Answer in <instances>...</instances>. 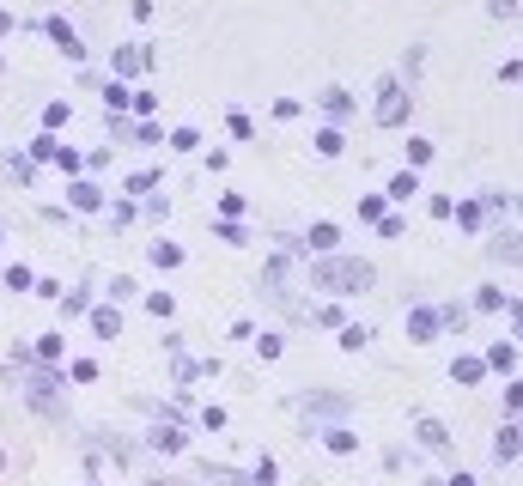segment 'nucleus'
Listing matches in <instances>:
<instances>
[{
  "instance_id": "f257e3e1",
  "label": "nucleus",
  "mask_w": 523,
  "mask_h": 486,
  "mask_svg": "<svg viewBox=\"0 0 523 486\" xmlns=\"http://www.w3.org/2000/svg\"><path fill=\"white\" fill-rule=\"evenodd\" d=\"M305 280L317 292H329V298H359V292L378 286V268H371L365 256H311L305 262Z\"/></svg>"
},
{
  "instance_id": "f03ea898",
  "label": "nucleus",
  "mask_w": 523,
  "mask_h": 486,
  "mask_svg": "<svg viewBox=\"0 0 523 486\" xmlns=\"http://www.w3.org/2000/svg\"><path fill=\"white\" fill-rule=\"evenodd\" d=\"M414 438H420V450H426V456H438V462H457V438H451V426H444V420L414 414Z\"/></svg>"
},
{
  "instance_id": "7ed1b4c3",
  "label": "nucleus",
  "mask_w": 523,
  "mask_h": 486,
  "mask_svg": "<svg viewBox=\"0 0 523 486\" xmlns=\"http://www.w3.org/2000/svg\"><path fill=\"white\" fill-rule=\"evenodd\" d=\"M408 110H414V92L402 86V79H384L378 86V128H402Z\"/></svg>"
},
{
  "instance_id": "20e7f679",
  "label": "nucleus",
  "mask_w": 523,
  "mask_h": 486,
  "mask_svg": "<svg viewBox=\"0 0 523 486\" xmlns=\"http://www.w3.org/2000/svg\"><path fill=\"white\" fill-rule=\"evenodd\" d=\"M347 408H353V401H347V395H329V389H311V395H298V414H311V420H329V426H341V420H347Z\"/></svg>"
},
{
  "instance_id": "39448f33",
  "label": "nucleus",
  "mask_w": 523,
  "mask_h": 486,
  "mask_svg": "<svg viewBox=\"0 0 523 486\" xmlns=\"http://www.w3.org/2000/svg\"><path fill=\"white\" fill-rule=\"evenodd\" d=\"M517 456H523V420H499V426H493V462L511 468Z\"/></svg>"
},
{
  "instance_id": "423d86ee",
  "label": "nucleus",
  "mask_w": 523,
  "mask_h": 486,
  "mask_svg": "<svg viewBox=\"0 0 523 486\" xmlns=\"http://www.w3.org/2000/svg\"><path fill=\"white\" fill-rule=\"evenodd\" d=\"M487 256H493V262H505V268H523V231L493 225V237H487Z\"/></svg>"
},
{
  "instance_id": "0eeeda50",
  "label": "nucleus",
  "mask_w": 523,
  "mask_h": 486,
  "mask_svg": "<svg viewBox=\"0 0 523 486\" xmlns=\"http://www.w3.org/2000/svg\"><path fill=\"white\" fill-rule=\"evenodd\" d=\"M335 243H341V225L335 219H317L305 237H298V256H335Z\"/></svg>"
},
{
  "instance_id": "6e6552de",
  "label": "nucleus",
  "mask_w": 523,
  "mask_h": 486,
  "mask_svg": "<svg viewBox=\"0 0 523 486\" xmlns=\"http://www.w3.org/2000/svg\"><path fill=\"white\" fill-rule=\"evenodd\" d=\"M146 450H159V456H183L189 438H183V420H159L153 432H146Z\"/></svg>"
},
{
  "instance_id": "1a4fd4ad",
  "label": "nucleus",
  "mask_w": 523,
  "mask_h": 486,
  "mask_svg": "<svg viewBox=\"0 0 523 486\" xmlns=\"http://www.w3.org/2000/svg\"><path fill=\"white\" fill-rule=\"evenodd\" d=\"M438 335H444L438 310H432V304H414V310H408V341H414V347H426V341H438Z\"/></svg>"
},
{
  "instance_id": "9d476101",
  "label": "nucleus",
  "mask_w": 523,
  "mask_h": 486,
  "mask_svg": "<svg viewBox=\"0 0 523 486\" xmlns=\"http://www.w3.org/2000/svg\"><path fill=\"white\" fill-rule=\"evenodd\" d=\"M43 31H49V43H55L67 61H86V43H80V31H73L67 19H43Z\"/></svg>"
},
{
  "instance_id": "9b49d317",
  "label": "nucleus",
  "mask_w": 523,
  "mask_h": 486,
  "mask_svg": "<svg viewBox=\"0 0 523 486\" xmlns=\"http://www.w3.org/2000/svg\"><path fill=\"white\" fill-rule=\"evenodd\" d=\"M317 110L329 116V128H341V122H353V110H359V104H353V92H341V86H329V92L317 98Z\"/></svg>"
},
{
  "instance_id": "f8f14e48",
  "label": "nucleus",
  "mask_w": 523,
  "mask_h": 486,
  "mask_svg": "<svg viewBox=\"0 0 523 486\" xmlns=\"http://www.w3.org/2000/svg\"><path fill=\"white\" fill-rule=\"evenodd\" d=\"M92 335L98 341H122V304H92Z\"/></svg>"
},
{
  "instance_id": "ddd939ff",
  "label": "nucleus",
  "mask_w": 523,
  "mask_h": 486,
  "mask_svg": "<svg viewBox=\"0 0 523 486\" xmlns=\"http://www.w3.org/2000/svg\"><path fill=\"white\" fill-rule=\"evenodd\" d=\"M481 359H487V371H499V377H517V341H511V335H505V341H493Z\"/></svg>"
},
{
  "instance_id": "4468645a",
  "label": "nucleus",
  "mask_w": 523,
  "mask_h": 486,
  "mask_svg": "<svg viewBox=\"0 0 523 486\" xmlns=\"http://www.w3.org/2000/svg\"><path fill=\"white\" fill-rule=\"evenodd\" d=\"M67 207L73 213H104V189L98 183H67Z\"/></svg>"
},
{
  "instance_id": "2eb2a0df",
  "label": "nucleus",
  "mask_w": 523,
  "mask_h": 486,
  "mask_svg": "<svg viewBox=\"0 0 523 486\" xmlns=\"http://www.w3.org/2000/svg\"><path fill=\"white\" fill-rule=\"evenodd\" d=\"M146 262H153L159 274H171V268H183V243H171V237H159V243H146Z\"/></svg>"
},
{
  "instance_id": "dca6fc26",
  "label": "nucleus",
  "mask_w": 523,
  "mask_h": 486,
  "mask_svg": "<svg viewBox=\"0 0 523 486\" xmlns=\"http://www.w3.org/2000/svg\"><path fill=\"white\" fill-rule=\"evenodd\" d=\"M487 377V359L481 353H463V359H451V383H463V389H475Z\"/></svg>"
},
{
  "instance_id": "f3484780",
  "label": "nucleus",
  "mask_w": 523,
  "mask_h": 486,
  "mask_svg": "<svg viewBox=\"0 0 523 486\" xmlns=\"http://www.w3.org/2000/svg\"><path fill=\"white\" fill-rule=\"evenodd\" d=\"M323 450H329V456H359V432H353V426H329V432H323Z\"/></svg>"
},
{
  "instance_id": "a211bd4d",
  "label": "nucleus",
  "mask_w": 523,
  "mask_h": 486,
  "mask_svg": "<svg viewBox=\"0 0 523 486\" xmlns=\"http://www.w3.org/2000/svg\"><path fill=\"white\" fill-rule=\"evenodd\" d=\"M432 310H438L444 329H457V335L469 329V316H475V304H457V298H444V304H432Z\"/></svg>"
},
{
  "instance_id": "6ab92c4d",
  "label": "nucleus",
  "mask_w": 523,
  "mask_h": 486,
  "mask_svg": "<svg viewBox=\"0 0 523 486\" xmlns=\"http://www.w3.org/2000/svg\"><path fill=\"white\" fill-rule=\"evenodd\" d=\"M414 195H420V177H414V171H396V177H390V189H384V201H402V207H408Z\"/></svg>"
},
{
  "instance_id": "aec40b11",
  "label": "nucleus",
  "mask_w": 523,
  "mask_h": 486,
  "mask_svg": "<svg viewBox=\"0 0 523 486\" xmlns=\"http://www.w3.org/2000/svg\"><path fill=\"white\" fill-rule=\"evenodd\" d=\"M61 353H67V335H61V329H55V335H37V347H31V359H37V365H55Z\"/></svg>"
},
{
  "instance_id": "412c9836",
  "label": "nucleus",
  "mask_w": 523,
  "mask_h": 486,
  "mask_svg": "<svg viewBox=\"0 0 523 486\" xmlns=\"http://www.w3.org/2000/svg\"><path fill=\"white\" fill-rule=\"evenodd\" d=\"M311 146H317V158H341V152H347V134H341V128H317Z\"/></svg>"
},
{
  "instance_id": "4be33fe9",
  "label": "nucleus",
  "mask_w": 523,
  "mask_h": 486,
  "mask_svg": "<svg viewBox=\"0 0 523 486\" xmlns=\"http://www.w3.org/2000/svg\"><path fill=\"white\" fill-rule=\"evenodd\" d=\"M475 310H487V316L493 310H511V292L505 286H475Z\"/></svg>"
},
{
  "instance_id": "5701e85b",
  "label": "nucleus",
  "mask_w": 523,
  "mask_h": 486,
  "mask_svg": "<svg viewBox=\"0 0 523 486\" xmlns=\"http://www.w3.org/2000/svg\"><path fill=\"white\" fill-rule=\"evenodd\" d=\"M128 104H134V92L122 86V79H110V86H104V116H122Z\"/></svg>"
},
{
  "instance_id": "b1692460",
  "label": "nucleus",
  "mask_w": 523,
  "mask_h": 486,
  "mask_svg": "<svg viewBox=\"0 0 523 486\" xmlns=\"http://www.w3.org/2000/svg\"><path fill=\"white\" fill-rule=\"evenodd\" d=\"M457 225L463 231H487V207L481 201H457Z\"/></svg>"
},
{
  "instance_id": "393cba45",
  "label": "nucleus",
  "mask_w": 523,
  "mask_h": 486,
  "mask_svg": "<svg viewBox=\"0 0 523 486\" xmlns=\"http://www.w3.org/2000/svg\"><path fill=\"white\" fill-rule=\"evenodd\" d=\"M61 316H92V292H86V286L61 292Z\"/></svg>"
},
{
  "instance_id": "a878e982",
  "label": "nucleus",
  "mask_w": 523,
  "mask_h": 486,
  "mask_svg": "<svg viewBox=\"0 0 523 486\" xmlns=\"http://www.w3.org/2000/svg\"><path fill=\"white\" fill-rule=\"evenodd\" d=\"M55 158H61V140L55 134H37L31 140V165H55Z\"/></svg>"
},
{
  "instance_id": "bb28decb",
  "label": "nucleus",
  "mask_w": 523,
  "mask_h": 486,
  "mask_svg": "<svg viewBox=\"0 0 523 486\" xmlns=\"http://www.w3.org/2000/svg\"><path fill=\"white\" fill-rule=\"evenodd\" d=\"M432 152H438V146H432L426 134H408V171H420V165H432Z\"/></svg>"
},
{
  "instance_id": "cd10ccee",
  "label": "nucleus",
  "mask_w": 523,
  "mask_h": 486,
  "mask_svg": "<svg viewBox=\"0 0 523 486\" xmlns=\"http://www.w3.org/2000/svg\"><path fill=\"white\" fill-rule=\"evenodd\" d=\"M371 347V329H365V322H347V329H341V353H365Z\"/></svg>"
},
{
  "instance_id": "c85d7f7f",
  "label": "nucleus",
  "mask_w": 523,
  "mask_h": 486,
  "mask_svg": "<svg viewBox=\"0 0 523 486\" xmlns=\"http://www.w3.org/2000/svg\"><path fill=\"white\" fill-rule=\"evenodd\" d=\"M159 183H165V177H159V171H134V177H128V183H122V189H128V195H153V189H159Z\"/></svg>"
},
{
  "instance_id": "c756f323",
  "label": "nucleus",
  "mask_w": 523,
  "mask_h": 486,
  "mask_svg": "<svg viewBox=\"0 0 523 486\" xmlns=\"http://www.w3.org/2000/svg\"><path fill=\"white\" fill-rule=\"evenodd\" d=\"M311 322H323V329H347V310H341V304H317Z\"/></svg>"
},
{
  "instance_id": "7c9ffc66",
  "label": "nucleus",
  "mask_w": 523,
  "mask_h": 486,
  "mask_svg": "<svg viewBox=\"0 0 523 486\" xmlns=\"http://www.w3.org/2000/svg\"><path fill=\"white\" fill-rule=\"evenodd\" d=\"M61 122H67V98H49V104H43V134H55Z\"/></svg>"
},
{
  "instance_id": "2f4dec72",
  "label": "nucleus",
  "mask_w": 523,
  "mask_h": 486,
  "mask_svg": "<svg viewBox=\"0 0 523 486\" xmlns=\"http://www.w3.org/2000/svg\"><path fill=\"white\" fill-rule=\"evenodd\" d=\"M274 480H280V462H274V456H262V462L250 468V486H274Z\"/></svg>"
},
{
  "instance_id": "473e14b6",
  "label": "nucleus",
  "mask_w": 523,
  "mask_h": 486,
  "mask_svg": "<svg viewBox=\"0 0 523 486\" xmlns=\"http://www.w3.org/2000/svg\"><path fill=\"white\" fill-rule=\"evenodd\" d=\"M7 177H13V183H31L37 165H31V158H19V152H7Z\"/></svg>"
},
{
  "instance_id": "72a5a7b5",
  "label": "nucleus",
  "mask_w": 523,
  "mask_h": 486,
  "mask_svg": "<svg viewBox=\"0 0 523 486\" xmlns=\"http://www.w3.org/2000/svg\"><path fill=\"white\" fill-rule=\"evenodd\" d=\"M171 310H177V298H171V292H146V316H159V322H165Z\"/></svg>"
},
{
  "instance_id": "f704fd0d",
  "label": "nucleus",
  "mask_w": 523,
  "mask_h": 486,
  "mask_svg": "<svg viewBox=\"0 0 523 486\" xmlns=\"http://www.w3.org/2000/svg\"><path fill=\"white\" fill-rule=\"evenodd\" d=\"M67 377L73 383H98V359H67Z\"/></svg>"
},
{
  "instance_id": "c9c22d12",
  "label": "nucleus",
  "mask_w": 523,
  "mask_h": 486,
  "mask_svg": "<svg viewBox=\"0 0 523 486\" xmlns=\"http://www.w3.org/2000/svg\"><path fill=\"white\" fill-rule=\"evenodd\" d=\"M517 414H523V377L505 383V420H517Z\"/></svg>"
},
{
  "instance_id": "e433bc0d",
  "label": "nucleus",
  "mask_w": 523,
  "mask_h": 486,
  "mask_svg": "<svg viewBox=\"0 0 523 486\" xmlns=\"http://www.w3.org/2000/svg\"><path fill=\"white\" fill-rule=\"evenodd\" d=\"M171 152H201V134L195 128H171Z\"/></svg>"
},
{
  "instance_id": "4c0bfd02",
  "label": "nucleus",
  "mask_w": 523,
  "mask_h": 486,
  "mask_svg": "<svg viewBox=\"0 0 523 486\" xmlns=\"http://www.w3.org/2000/svg\"><path fill=\"white\" fill-rule=\"evenodd\" d=\"M7 286H13V292H31V286H37V274H31L25 262H13V268H7Z\"/></svg>"
},
{
  "instance_id": "58836bf2",
  "label": "nucleus",
  "mask_w": 523,
  "mask_h": 486,
  "mask_svg": "<svg viewBox=\"0 0 523 486\" xmlns=\"http://www.w3.org/2000/svg\"><path fill=\"white\" fill-rule=\"evenodd\" d=\"M256 353H262V359H280V353H286V335H274V329H262V341H256Z\"/></svg>"
},
{
  "instance_id": "ea45409f",
  "label": "nucleus",
  "mask_w": 523,
  "mask_h": 486,
  "mask_svg": "<svg viewBox=\"0 0 523 486\" xmlns=\"http://www.w3.org/2000/svg\"><path fill=\"white\" fill-rule=\"evenodd\" d=\"M226 128H232V134H238V140H256V122H250V116H244V110H232V116H226Z\"/></svg>"
},
{
  "instance_id": "a19ab883",
  "label": "nucleus",
  "mask_w": 523,
  "mask_h": 486,
  "mask_svg": "<svg viewBox=\"0 0 523 486\" xmlns=\"http://www.w3.org/2000/svg\"><path fill=\"white\" fill-rule=\"evenodd\" d=\"M134 219H140V207H134V201H116V207H110V225H116V231H122V225H134Z\"/></svg>"
},
{
  "instance_id": "79ce46f5",
  "label": "nucleus",
  "mask_w": 523,
  "mask_h": 486,
  "mask_svg": "<svg viewBox=\"0 0 523 486\" xmlns=\"http://www.w3.org/2000/svg\"><path fill=\"white\" fill-rule=\"evenodd\" d=\"M359 219L378 225V219H384V195H359Z\"/></svg>"
},
{
  "instance_id": "37998d69",
  "label": "nucleus",
  "mask_w": 523,
  "mask_h": 486,
  "mask_svg": "<svg viewBox=\"0 0 523 486\" xmlns=\"http://www.w3.org/2000/svg\"><path fill=\"white\" fill-rule=\"evenodd\" d=\"M213 237H219V243H244V225H238V219H219Z\"/></svg>"
},
{
  "instance_id": "c03bdc74",
  "label": "nucleus",
  "mask_w": 523,
  "mask_h": 486,
  "mask_svg": "<svg viewBox=\"0 0 523 486\" xmlns=\"http://www.w3.org/2000/svg\"><path fill=\"white\" fill-rule=\"evenodd\" d=\"M420 67H426V55H420V49H408V61H402V79H408V92H414V79H420Z\"/></svg>"
},
{
  "instance_id": "a18cd8bd",
  "label": "nucleus",
  "mask_w": 523,
  "mask_h": 486,
  "mask_svg": "<svg viewBox=\"0 0 523 486\" xmlns=\"http://www.w3.org/2000/svg\"><path fill=\"white\" fill-rule=\"evenodd\" d=\"M481 207H487V213H511V195H505V189H487Z\"/></svg>"
},
{
  "instance_id": "49530a36",
  "label": "nucleus",
  "mask_w": 523,
  "mask_h": 486,
  "mask_svg": "<svg viewBox=\"0 0 523 486\" xmlns=\"http://www.w3.org/2000/svg\"><path fill=\"white\" fill-rule=\"evenodd\" d=\"M378 231H384V237H408V219H402V213H384Z\"/></svg>"
},
{
  "instance_id": "de8ad7c7",
  "label": "nucleus",
  "mask_w": 523,
  "mask_h": 486,
  "mask_svg": "<svg viewBox=\"0 0 523 486\" xmlns=\"http://www.w3.org/2000/svg\"><path fill=\"white\" fill-rule=\"evenodd\" d=\"M134 292H140V286H134L128 274H116V280H110V304H122V298H134Z\"/></svg>"
},
{
  "instance_id": "09e8293b",
  "label": "nucleus",
  "mask_w": 523,
  "mask_h": 486,
  "mask_svg": "<svg viewBox=\"0 0 523 486\" xmlns=\"http://www.w3.org/2000/svg\"><path fill=\"white\" fill-rule=\"evenodd\" d=\"M426 207H432V219H457V201H451V195H432Z\"/></svg>"
},
{
  "instance_id": "8fccbe9b",
  "label": "nucleus",
  "mask_w": 523,
  "mask_h": 486,
  "mask_svg": "<svg viewBox=\"0 0 523 486\" xmlns=\"http://www.w3.org/2000/svg\"><path fill=\"white\" fill-rule=\"evenodd\" d=\"M146 219H171V195H146Z\"/></svg>"
},
{
  "instance_id": "3c124183",
  "label": "nucleus",
  "mask_w": 523,
  "mask_h": 486,
  "mask_svg": "<svg viewBox=\"0 0 523 486\" xmlns=\"http://www.w3.org/2000/svg\"><path fill=\"white\" fill-rule=\"evenodd\" d=\"M274 116L292 122V116H305V104H298V98H274Z\"/></svg>"
},
{
  "instance_id": "603ef678",
  "label": "nucleus",
  "mask_w": 523,
  "mask_h": 486,
  "mask_svg": "<svg viewBox=\"0 0 523 486\" xmlns=\"http://www.w3.org/2000/svg\"><path fill=\"white\" fill-rule=\"evenodd\" d=\"M487 13H493V19H517L523 7H517V0H487Z\"/></svg>"
},
{
  "instance_id": "864d4df0",
  "label": "nucleus",
  "mask_w": 523,
  "mask_h": 486,
  "mask_svg": "<svg viewBox=\"0 0 523 486\" xmlns=\"http://www.w3.org/2000/svg\"><path fill=\"white\" fill-rule=\"evenodd\" d=\"M201 426L207 432H226V408H201Z\"/></svg>"
},
{
  "instance_id": "5fc2aeb1",
  "label": "nucleus",
  "mask_w": 523,
  "mask_h": 486,
  "mask_svg": "<svg viewBox=\"0 0 523 486\" xmlns=\"http://www.w3.org/2000/svg\"><path fill=\"white\" fill-rule=\"evenodd\" d=\"M61 292H67L61 280H37V298H49V304H61Z\"/></svg>"
},
{
  "instance_id": "6e6d98bb",
  "label": "nucleus",
  "mask_w": 523,
  "mask_h": 486,
  "mask_svg": "<svg viewBox=\"0 0 523 486\" xmlns=\"http://www.w3.org/2000/svg\"><path fill=\"white\" fill-rule=\"evenodd\" d=\"M499 79H505V86H517V79H523V55H517V61H505V67H499Z\"/></svg>"
},
{
  "instance_id": "4d7b16f0",
  "label": "nucleus",
  "mask_w": 523,
  "mask_h": 486,
  "mask_svg": "<svg viewBox=\"0 0 523 486\" xmlns=\"http://www.w3.org/2000/svg\"><path fill=\"white\" fill-rule=\"evenodd\" d=\"M505 316H511V341H523V304H517V298H511V310H505Z\"/></svg>"
},
{
  "instance_id": "13d9d810",
  "label": "nucleus",
  "mask_w": 523,
  "mask_h": 486,
  "mask_svg": "<svg viewBox=\"0 0 523 486\" xmlns=\"http://www.w3.org/2000/svg\"><path fill=\"white\" fill-rule=\"evenodd\" d=\"M444 486H481V480H475L469 468H457V474H451V480H444Z\"/></svg>"
},
{
  "instance_id": "bf43d9fd",
  "label": "nucleus",
  "mask_w": 523,
  "mask_h": 486,
  "mask_svg": "<svg viewBox=\"0 0 523 486\" xmlns=\"http://www.w3.org/2000/svg\"><path fill=\"white\" fill-rule=\"evenodd\" d=\"M13 31H19V19H13L7 7H0V37H13Z\"/></svg>"
},
{
  "instance_id": "052dcab7",
  "label": "nucleus",
  "mask_w": 523,
  "mask_h": 486,
  "mask_svg": "<svg viewBox=\"0 0 523 486\" xmlns=\"http://www.w3.org/2000/svg\"><path fill=\"white\" fill-rule=\"evenodd\" d=\"M511 207H517V213H523V195H511Z\"/></svg>"
},
{
  "instance_id": "680f3d73",
  "label": "nucleus",
  "mask_w": 523,
  "mask_h": 486,
  "mask_svg": "<svg viewBox=\"0 0 523 486\" xmlns=\"http://www.w3.org/2000/svg\"><path fill=\"white\" fill-rule=\"evenodd\" d=\"M146 486H171V480H146Z\"/></svg>"
},
{
  "instance_id": "e2e57ef3",
  "label": "nucleus",
  "mask_w": 523,
  "mask_h": 486,
  "mask_svg": "<svg viewBox=\"0 0 523 486\" xmlns=\"http://www.w3.org/2000/svg\"><path fill=\"white\" fill-rule=\"evenodd\" d=\"M0 67H7V55H0Z\"/></svg>"
},
{
  "instance_id": "0e129e2a",
  "label": "nucleus",
  "mask_w": 523,
  "mask_h": 486,
  "mask_svg": "<svg viewBox=\"0 0 523 486\" xmlns=\"http://www.w3.org/2000/svg\"><path fill=\"white\" fill-rule=\"evenodd\" d=\"M0 243H7V231H0Z\"/></svg>"
}]
</instances>
